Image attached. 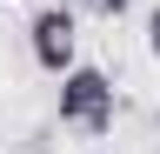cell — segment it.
<instances>
[{
	"instance_id": "cell-1",
	"label": "cell",
	"mask_w": 160,
	"mask_h": 154,
	"mask_svg": "<svg viewBox=\"0 0 160 154\" xmlns=\"http://www.w3.org/2000/svg\"><path fill=\"white\" fill-rule=\"evenodd\" d=\"M113 81L100 67H73V74H60V101H53V114H60V127H73V134H87V141H107L113 134Z\"/></svg>"
},
{
	"instance_id": "cell-2",
	"label": "cell",
	"mask_w": 160,
	"mask_h": 154,
	"mask_svg": "<svg viewBox=\"0 0 160 154\" xmlns=\"http://www.w3.org/2000/svg\"><path fill=\"white\" fill-rule=\"evenodd\" d=\"M27 47H33V61L47 67V74H73L80 61V20H73V7H40L33 20H27Z\"/></svg>"
},
{
	"instance_id": "cell-5",
	"label": "cell",
	"mask_w": 160,
	"mask_h": 154,
	"mask_svg": "<svg viewBox=\"0 0 160 154\" xmlns=\"http://www.w3.org/2000/svg\"><path fill=\"white\" fill-rule=\"evenodd\" d=\"M93 154H107V147H93Z\"/></svg>"
},
{
	"instance_id": "cell-4",
	"label": "cell",
	"mask_w": 160,
	"mask_h": 154,
	"mask_svg": "<svg viewBox=\"0 0 160 154\" xmlns=\"http://www.w3.org/2000/svg\"><path fill=\"white\" fill-rule=\"evenodd\" d=\"M147 54H153V61H160V7L147 13Z\"/></svg>"
},
{
	"instance_id": "cell-6",
	"label": "cell",
	"mask_w": 160,
	"mask_h": 154,
	"mask_svg": "<svg viewBox=\"0 0 160 154\" xmlns=\"http://www.w3.org/2000/svg\"><path fill=\"white\" fill-rule=\"evenodd\" d=\"M153 154H160V147H153Z\"/></svg>"
},
{
	"instance_id": "cell-3",
	"label": "cell",
	"mask_w": 160,
	"mask_h": 154,
	"mask_svg": "<svg viewBox=\"0 0 160 154\" xmlns=\"http://www.w3.org/2000/svg\"><path fill=\"white\" fill-rule=\"evenodd\" d=\"M87 13H100V20H120V13H133V0H80Z\"/></svg>"
}]
</instances>
